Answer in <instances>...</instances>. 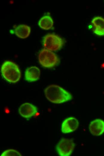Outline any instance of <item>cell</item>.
I'll list each match as a JSON object with an SVG mask.
<instances>
[{
    "label": "cell",
    "mask_w": 104,
    "mask_h": 156,
    "mask_svg": "<svg viewBox=\"0 0 104 156\" xmlns=\"http://www.w3.org/2000/svg\"><path fill=\"white\" fill-rule=\"evenodd\" d=\"M46 98L50 102L60 104L67 102L72 99V96L69 92L61 86L52 84L45 89Z\"/></svg>",
    "instance_id": "cell-1"
},
{
    "label": "cell",
    "mask_w": 104,
    "mask_h": 156,
    "mask_svg": "<svg viewBox=\"0 0 104 156\" xmlns=\"http://www.w3.org/2000/svg\"><path fill=\"white\" fill-rule=\"evenodd\" d=\"M1 72L4 78L10 83L18 82L21 77V72L18 66L11 61H6L3 63Z\"/></svg>",
    "instance_id": "cell-2"
},
{
    "label": "cell",
    "mask_w": 104,
    "mask_h": 156,
    "mask_svg": "<svg viewBox=\"0 0 104 156\" xmlns=\"http://www.w3.org/2000/svg\"><path fill=\"white\" fill-rule=\"evenodd\" d=\"M39 61L43 67L52 68L59 62V59L57 55L51 50L45 48L40 51L38 56Z\"/></svg>",
    "instance_id": "cell-3"
},
{
    "label": "cell",
    "mask_w": 104,
    "mask_h": 156,
    "mask_svg": "<svg viewBox=\"0 0 104 156\" xmlns=\"http://www.w3.org/2000/svg\"><path fill=\"white\" fill-rule=\"evenodd\" d=\"M64 44V40L59 35L52 33L46 35L43 40V45L45 49L51 51L61 49Z\"/></svg>",
    "instance_id": "cell-4"
},
{
    "label": "cell",
    "mask_w": 104,
    "mask_h": 156,
    "mask_svg": "<svg viewBox=\"0 0 104 156\" xmlns=\"http://www.w3.org/2000/svg\"><path fill=\"white\" fill-rule=\"evenodd\" d=\"M75 146V144L73 139L62 138L56 145V151L59 156H70L72 153Z\"/></svg>",
    "instance_id": "cell-5"
},
{
    "label": "cell",
    "mask_w": 104,
    "mask_h": 156,
    "mask_svg": "<svg viewBox=\"0 0 104 156\" xmlns=\"http://www.w3.org/2000/svg\"><path fill=\"white\" fill-rule=\"evenodd\" d=\"M79 122L78 120L73 117L65 119L61 125V131L64 134H68L75 131L78 127Z\"/></svg>",
    "instance_id": "cell-6"
},
{
    "label": "cell",
    "mask_w": 104,
    "mask_h": 156,
    "mask_svg": "<svg viewBox=\"0 0 104 156\" xmlns=\"http://www.w3.org/2000/svg\"><path fill=\"white\" fill-rule=\"evenodd\" d=\"M36 106L29 103H25L21 105L19 109V114L23 117L28 119L33 116L37 112Z\"/></svg>",
    "instance_id": "cell-7"
},
{
    "label": "cell",
    "mask_w": 104,
    "mask_h": 156,
    "mask_svg": "<svg viewBox=\"0 0 104 156\" xmlns=\"http://www.w3.org/2000/svg\"><path fill=\"white\" fill-rule=\"evenodd\" d=\"M89 129L90 133L93 136H98L104 133V121L100 119H96L90 123Z\"/></svg>",
    "instance_id": "cell-8"
},
{
    "label": "cell",
    "mask_w": 104,
    "mask_h": 156,
    "mask_svg": "<svg viewBox=\"0 0 104 156\" xmlns=\"http://www.w3.org/2000/svg\"><path fill=\"white\" fill-rule=\"evenodd\" d=\"M91 23L94 33L99 36H104V18L97 16L92 20Z\"/></svg>",
    "instance_id": "cell-9"
},
{
    "label": "cell",
    "mask_w": 104,
    "mask_h": 156,
    "mask_svg": "<svg viewBox=\"0 0 104 156\" xmlns=\"http://www.w3.org/2000/svg\"><path fill=\"white\" fill-rule=\"evenodd\" d=\"M40 71L36 66H32L27 68L25 72V80L29 82H33L38 80L40 75Z\"/></svg>",
    "instance_id": "cell-10"
},
{
    "label": "cell",
    "mask_w": 104,
    "mask_h": 156,
    "mask_svg": "<svg viewBox=\"0 0 104 156\" xmlns=\"http://www.w3.org/2000/svg\"><path fill=\"white\" fill-rule=\"evenodd\" d=\"M31 29L30 26L25 24H21L17 26L15 29V33L19 38L25 39L30 35Z\"/></svg>",
    "instance_id": "cell-11"
},
{
    "label": "cell",
    "mask_w": 104,
    "mask_h": 156,
    "mask_svg": "<svg viewBox=\"0 0 104 156\" xmlns=\"http://www.w3.org/2000/svg\"><path fill=\"white\" fill-rule=\"evenodd\" d=\"M39 26L42 29L48 30L51 29L53 25L52 18L49 15L42 16L38 22Z\"/></svg>",
    "instance_id": "cell-12"
},
{
    "label": "cell",
    "mask_w": 104,
    "mask_h": 156,
    "mask_svg": "<svg viewBox=\"0 0 104 156\" xmlns=\"http://www.w3.org/2000/svg\"><path fill=\"white\" fill-rule=\"evenodd\" d=\"M1 156H22L18 151L13 149H8L4 151L1 154Z\"/></svg>",
    "instance_id": "cell-13"
}]
</instances>
